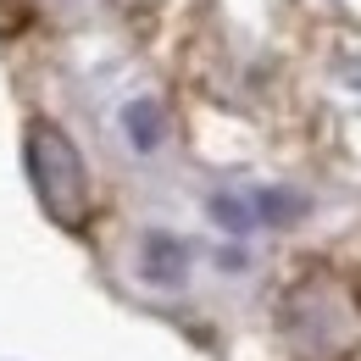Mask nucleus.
I'll return each mask as SVG.
<instances>
[{
  "instance_id": "obj_1",
  "label": "nucleus",
  "mask_w": 361,
  "mask_h": 361,
  "mask_svg": "<svg viewBox=\"0 0 361 361\" xmlns=\"http://www.w3.org/2000/svg\"><path fill=\"white\" fill-rule=\"evenodd\" d=\"M289 334H295V345L306 350V356H350L361 345V300L356 289L345 283V278H334V272H312V278H300L295 289H289Z\"/></svg>"
},
{
  "instance_id": "obj_2",
  "label": "nucleus",
  "mask_w": 361,
  "mask_h": 361,
  "mask_svg": "<svg viewBox=\"0 0 361 361\" xmlns=\"http://www.w3.org/2000/svg\"><path fill=\"white\" fill-rule=\"evenodd\" d=\"M28 178L39 189V206L56 223H78L84 217V206H90L84 156H78V145L61 134L56 123H34L28 128Z\"/></svg>"
},
{
  "instance_id": "obj_3",
  "label": "nucleus",
  "mask_w": 361,
  "mask_h": 361,
  "mask_svg": "<svg viewBox=\"0 0 361 361\" xmlns=\"http://www.w3.org/2000/svg\"><path fill=\"white\" fill-rule=\"evenodd\" d=\"M145 278H156V283H178V278H183L178 239H161V233L145 239Z\"/></svg>"
},
{
  "instance_id": "obj_4",
  "label": "nucleus",
  "mask_w": 361,
  "mask_h": 361,
  "mask_svg": "<svg viewBox=\"0 0 361 361\" xmlns=\"http://www.w3.org/2000/svg\"><path fill=\"white\" fill-rule=\"evenodd\" d=\"M123 128L134 139V150H156V145H161V106H156V100H134V106L123 111Z\"/></svg>"
},
{
  "instance_id": "obj_5",
  "label": "nucleus",
  "mask_w": 361,
  "mask_h": 361,
  "mask_svg": "<svg viewBox=\"0 0 361 361\" xmlns=\"http://www.w3.org/2000/svg\"><path fill=\"white\" fill-rule=\"evenodd\" d=\"M250 212H256V223H295V217H300V200L283 195V189H262Z\"/></svg>"
},
{
  "instance_id": "obj_6",
  "label": "nucleus",
  "mask_w": 361,
  "mask_h": 361,
  "mask_svg": "<svg viewBox=\"0 0 361 361\" xmlns=\"http://www.w3.org/2000/svg\"><path fill=\"white\" fill-rule=\"evenodd\" d=\"M212 217L223 228H233V233H250V228H256V212H250L245 200H233V195H217V200H212Z\"/></svg>"
}]
</instances>
